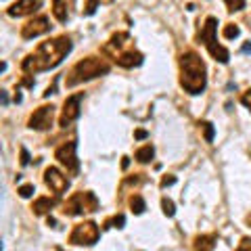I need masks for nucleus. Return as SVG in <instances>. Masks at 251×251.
I'll use <instances>...</instances> for the list:
<instances>
[{"mask_svg":"<svg viewBox=\"0 0 251 251\" xmlns=\"http://www.w3.org/2000/svg\"><path fill=\"white\" fill-rule=\"evenodd\" d=\"M100 52L124 69H134L138 65H143V61H145L143 52L134 49V42H132L128 31H117V34H113L103 44Z\"/></svg>","mask_w":251,"mask_h":251,"instance_id":"3","label":"nucleus"},{"mask_svg":"<svg viewBox=\"0 0 251 251\" xmlns=\"http://www.w3.org/2000/svg\"><path fill=\"white\" fill-rule=\"evenodd\" d=\"M178 67H180V86L188 94H201L207 86V69L205 63L195 50H184L178 57Z\"/></svg>","mask_w":251,"mask_h":251,"instance_id":"2","label":"nucleus"},{"mask_svg":"<svg viewBox=\"0 0 251 251\" xmlns=\"http://www.w3.org/2000/svg\"><path fill=\"white\" fill-rule=\"evenodd\" d=\"M100 237V230H99V224L88 220V222H82V224H75L72 234H69V243L72 245H94Z\"/></svg>","mask_w":251,"mask_h":251,"instance_id":"8","label":"nucleus"},{"mask_svg":"<svg viewBox=\"0 0 251 251\" xmlns=\"http://www.w3.org/2000/svg\"><path fill=\"white\" fill-rule=\"evenodd\" d=\"M72 49H74V42L69 36H57V38H52V40L40 42L34 52H29L27 57L21 61V72L25 75L49 72V69L57 67L59 63L72 52Z\"/></svg>","mask_w":251,"mask_h":251,"instance_id":"1","label":"nucleus"},{"mask_svg":"<svg viewBox=\"0 0 251 251\" xmlns=\"http://www.w3.org/2000/svg\"><path fill=\"white\" fill-rule=\"evenodd\" d=\"M44 184L49 186L57 197H61V195L69 188V178L57 168H46L44 170Z\"/></svg>","mask_w":251,"mask_h":251,"instance_id":"12","label":"nucleus"},{"mask_svg":"<svg viewBox=\"0 0 251 251\" xmlns=\"http://www.w3.org/2000/svg\"><path fill=\"white\" fill-rule=\"evenodd\" d=\"M128 163H130V159H128V157H124V161H122V168L126 170V168H128Z\"/></svg>","mask_w":251,"mask_h":251,"instance_id":"35","label":"nucleus"},{"mask_svg":"<svg viewBox=\"0 0 251 251\" xmlns=\"http://www.w3.org/2000/svg\"><path fill=\"white\" fill-rule=\"evenodd\" d=\"M13 100H15V103H21V92H19V88H15V97H13Z\"/></svg>","mask_w":251,"mask_h":251,"instance_id":"33","label":"nucleus"},{"mask_svg":"<svg viewBox=\"0 0 251 251\" xmlns=\"http://www.w3.org/2000/svg\"><path fill=\"white\" fill-rule=\"evenodd\" d=\"M21 84L25 86V88H34V80H31V75H23V80Z\"/></svg>","mask_w":251,"mask_h":251,"instance_id":"30","label":"nucleus"},{"mask_svg":"<svg viewBox=\"0 0 251 251\" xmlns=\"http://www.w3.org/2000/svg\"><path fill=\"white\" fill-rule=\"evenodd\" d=\"M124 224H126L124 214H117V216H113V218L107 220V222H105V228H124Z\"/></svg>","mask_w":251,"mask_h":251,"instance_id":"21","label":"nucleus"},{"mask_svg":"<svg viewBox=\"0 0 251 251\" xmlns=\"http://www.w3.org/2000/svg\"><path fill=\"white\" fill-rule=\"evenodd\" d=\"M241 52H251V42H245L241 46Z\"/></svg>","mask_w":251,"mask_h":251,"instance_id":"34","label":"nucleus"},{"mask_svg":"<svg viewBox=\"0 0 251 251\" xmlns=\"http://www.w3.org/2000/svg\"><path fill=\"white\" fill-rule=\"evenodd\" d=\"M224 4H226V11L228 13H237V11L245 9V0H224Z\"/></svg>","mask_w":251,"mask_h":251,"instance_id":"23","label":"nucleus"},{"mask_svg":"<svg viewBox=\"0 0 251 251\" xmlns=\"http://www.w3.org/2000/svg\"><path fill=\"white\" fill-rule=\"evenodd\" d=\"M130 209H132V214L140 216V214H143V211L147 209L145 199L140 197V195H132V197H130Z\"/></svg>","mask_w":251,"mask_h":251,"instance_id":"18","label":"nucleus"},{"mask_svg":"<svg viewBox=\"0 0 251 251\" xmlns=\"http://www.w3.org/2000/svg\"><path fill=\"white\" fill-rule=\"evenodd\" d=\"M153 155H155V149H153L151 145L140 147L138 151L134 153V157H136V161H138V163H149V161L153 159Z\"/></svg>","mask_w":251,"mask_h":251,"instance_id":"17","label":"nucleus"},{"mask_svg":"<svg viewBox=\"0 0 251 251\" xmlns=\"http://www.w3.org/2000/svg\"><path fill=\"white\" fill-rule=\"evenodd\" d=\"M82 99H84V92L72 94V97H67V99H65V103H63L61 117H59V126H61V128H67V126H72V124L77 120V117H80Z\"/></svg>","mask_w":251,"mask_h":251,"instance_id":"9","label":"nucleus"},{"mask_svg":"<svg viewBox=\"0 0 251 251\" xmlns=\"http://www.w3.org/2000/svg\"><path fill=\"white\" fill-rule=\"evenodd\" d=\"M216 241H218L216 234H199V237H195V241H193V249L195 251H214Z\"/></svg>","mask_w":251,"mask_h":251,"instance_id":"16","label":"nucleus"},{"mask_svg":"<svg viewBox=\"0 0 251 251\" xmlns=\"http://www.w3.org/2000/svg\"><path fill=\"white\" fill-rule=\"evenodd\" d=\"M134 138H138V140L147 138V130H136V132H134Z\"/></svg>","mask_w":251,"mask_h":251,"instance_id":"32","label":"nucleus"},{"mask_svg":"<svg viewBox=\"0 0 251 251\" xmlns=\"http://www.w3.org/2000/svg\"><path fill=\"white\" fill-rule=\"evenodd\" d=\"M174 182H176V176H166V178L161 180V188H166V186H172Z\"/></svg>","mask_w":251,"mask_h":251,"instance_id":"28","label":"nucleus"},{"mask_svg":"<svg viewBox=\"0 0 251 251\" xmlns=\"http://www.w3.org/2000/svg\"><path fill=\"white\" fill-rule=\"evenodd\" d=\"M111 72V65L100 59V57H86L82 61H77L75 65L69 69L65 75V86L67 88H74V86L82 84V82H90L94 77H100Z\"/></svg>","mask_w":251,"mask_h":251,"instance_id":"4","label":"nucleus"},{"mask_svg":"<svg viewBox=\"0 0 251 251\" xmlns=\"http://www.w3.org/2000/svg\"><path fill=\"white\" fill-rule=\"evenodd\" d=\"M241 103H243V105H245V107L249 109V111H251V88H247L245 92H243V94H241Z\"/></svg>","mask_w":251,"mask_h":251,"instance_id":"26","label":"nucleus"},{"mask_svg":"<svg viewBox=\"0 0 251 251\" xmlns=\"http://www.w3.org/2000/svg\"><path fill=\"white\" fill-rule=\"evenodd\" d=\"M109 2H113V0H86V6H84V15H94L99 9V4H109Z\"/></svg>","mask_w":251,"mask_h":251,"instance_id":"19","label":"nucleus"},{"mask_svg":"<svg viewBox=\"0 0 251 251\" xmlns=\"http://www.w3.org/2000/svg\"><path fill=\"white\" fill-rule=\"evenodd\" d=\"M199 126L203 128V136H205L207 143H214V124L211 122H201Z\"/></svg>","mask_w":251,"mask_h":251,"instance_id":"24","label":"nucleus"},{"mask_svg":"<svg viewBox=\"0 0 251 251\" xmlns=\"http://www.w3.org/2000/svg\"><path fill=\"white\" fill-rule=\"evenodd\" d=\"M38 6H40V0H17V2L6 9V15L9 17H25V15L34 13Z\"/></svg>","mask_w":251,"mask_h":251,"instance_id":"13","label":"nucleus"},{"mask_svg":"<svg viewBox=\"0 0 251 251\" xmlns=\"http://www.w3.org/2000/svg\"><path fill=\"white\" fill-rule=\"evenodd\" d=\"M52 122H54V107H52V105H42V107H38L36 111L29 115L27 128L44 132V130L50 128Z\"/></svg>","mask_w":251,"mask_h":251,"instance_id":"10","label":"nucleus"},{"mask_svg":"<svg viewBox=\"0 0 251 251\" xmlns=\"http://www.w3.org/2000/svg\"><path fill=\"white\" fill-rule=\"evenodd\" d=\"M69 9H72V0H52V15L59 23L69 19Z\"/></svg>","mask_w":251,"mask_h":251,"instance_id":"15","label":"nucleus"},{"mask_svg":"<svg viewBox=\"0 0 251 251\" xmlns=\"http://www.w3.org/2000/svg\"><path fill=\"white\" fill-rule=\"evenodd\" d=\"M161 209H163V214H166L168 218H174V214H176L174 201L168 199V197H163V199H161Z\"/></svg>","mask_w":251,"mask_h":251,"instance_id":"22","label":"nucleus"},{"mask_svg":"<svg viewBox=\"0 0 251 251\" xmlns=\"http://www.w3.org/2000/svg\"><path fill=\"white\" fill-rule=\"evenodd\" d=\"M57 203H59L57 197H38L34 201V205H31V211L36 216H46L52 207H57Z\"/></svg>","mask_w":251,"mask_h":251,"instance_id":"14","label":"nucleus"},{"mask_svg":"<svg viewBox=\"0 0 251 251\" xmlns=\"http://www.w3.org/2000/svg\"><path fill=\"white\" fill-rule=\"evenodd\" d=\"M216 34H218V19L207 17L205 23H203V27L199 29V40L205 44V49L209 50L211 57L216 61H220L222 65H226V63L230 61V52H228V49H224V46L218 42Z\"/></svg>","mask_w":251,"mask_h":251,"instance_id":"5","label":"nucleus"},{"mask_svg":"<svg viewBox=\"0 0 251 251\" xmlns=\"http://www.w3.org/2000/svg\"><path fill=\"white\" fill-rule=\"evenodd\" d=\"M237 251H251V239H249V237H245V239H241V243H239V247H237Z\"/></svg>","mask_w":251,"mask_h":251,"instance_id":"27","label":"nucleus"},{"mask_svg":"<svg viewBox=\"0 0 251 251\" xmlns=\"http://www.w3.org/2000/svg\"><path fill=\"white\" fill-rule=\"evenodd\" d=\"M50 27L52 25H50L49 17H46V15H38V17L29 19L25 25L21 27V38L23 40H34V38L42 36V34H49Z\"/></svg>","mask_w":251,"mask_h":251,"instance_id":"11","label":"nucleus"},{"mask_svg":"<svg viewBox=\"0 0 251 251\" xmlns=\"http://www.w3.org/2000/svg\"><path fill=\"white\" fill-rule=\"evenodd\" d=\"M54 92H57V80H54V82L49 86V88H46V92H44V99H49L50 94H54Z\"/></svg>","mask_w":251,"mask_h":251,"instance_id":"29","label":"nucleus"},{"mask_svg":"<svg viewBox=\"0 0 251 251\" xmlns=\"http://www.w3.org/2000/svg\"><path fill=\"white\" fill-rule=\"evenodd\" d=\"M63 216H84V214H94L99 211V199L97 195L90 191H80L74 193L65 203L61 205Z\"/></svg>","mask_w":251,"mask_h":251,"instance_id":"6","label":"nucleus"},{"mask_svg":"<svg viewBox=\"0 0 251 251\" xmlns=\"http://www.w3.org/2000/svg\"><path fill=\"white\" fill-rule=\"evenodd\" d=\"M27 163H29V155H27L25 149L21 147V166H27Z\"/></svg>","mask_w":251,"mask_h":251,"instance_id":"31","label":"nucleus"},{"mask_svg":"<svg viewBox=\"0 0 251 251\" xmlns=\"http://www.w3.org/2000/svg\"><path fill=\"white\" fill-rule=\"evenodd\" d=\"M75 149H77V140H67V143H63L61 147H57V151H54V159H59V163L67 170V174H72V176L80 174V161H77Z\"/></svg>","mask_w":251,"mask_h":251,"instance_id":"7","label":"nucleus"},{"mask_svg":"<svg viewBox=\"0 0 251 251\" xmlns=\"http://www.w3.org/2000/svg\"><path fill=\"white\" fill-rule=\"evenodd\" d=\"M36 193V188H34V184H23V186H19V195L23 199H29L31 195Z\"/></svg>","mask_w":251,"mask_h":251,"instance_id":"25","label":"nucleus"},{"mask_svg":"<svg viewBox=\"0 0 251 251\" xmlns=\"http://www.w3.org/2000/svg\"><path fill=\"white\" fill-rule=\"evenodd\" d=\"M239 34H241V29H239L237 23H226L224 29H222V36L226 38V40H234Z\"/></svg>","mask_w":251,"mask_h":251,"instance_id":"20","label":"nucleus"},{"mask_svg":"<svg viewBox=\"0 0 251 251\" xmlns=\"http://www.w3.org/2000/svg\"><path fill=\"white\" fill-rule=\"evenodd\" d=\"M247 222H249V224H251V214H249V216H247Z\"/></svg>","mask_w":251,"mask_h":251,"instance_id":"36","label":"nucleus"}]
</instances>
